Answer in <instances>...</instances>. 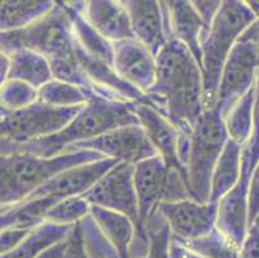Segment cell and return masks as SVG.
<instances>
[{
  "label": "cell",
  "instance_id": "cell-38",
  "mask_svg": "<svg viewBox=\"0 0 259 258\" xmlns=\"http://www.w3.org/2000/svg\"><path fill=\"white\" fill-rule=\"evenodd\" d=\"M239 40L251 43L256 48L259 54V17H256V20L245 30V32L241 35V38Z\"/></svg>",
  "mask_w": 259,
  "mask_h": 258
},
{
  "label": "cell",
  "instance_id": "cell-29",
  "mask_svg": "<svg viewBox=\"0 0 259 258\" xmlns=\"http://www.w3.org/2000/svg\"><path fill=\"white\" fill-rule=\"evenodd\" d=\"M92 205L83 196H70L61 199L49 209L47 214V222L63 226H75L83 221L89 213Z\"/></svg>",
  "mask_w": 259,
  "mask_h": 258
},
{
  "label": "cell",
  "instance_id": "cell-12",
  "mask_svg": "<svg viewBox=\"0 0 259 258\" xmlns=\"http://www.w3.org/2000/svg\"><path fill=\"white\" fill-rule=\"evenodd\" d=\"M136 114L140 120V125L168 169L180 170L185 174L180 158V129L148 103H136Z\"/></svg>",
  "mask_w": 259,
  "mask_h": 258
},
{
  "label": "cell",
  "instance_id": "cell-35",
  "mask_svg": "<svg viewBox=\"0 0 259 258\" xmlns=\"http://www.w3.org/2000/svg\"><path fill=\"white\" fill-rule=\"evenodd\" d=\"M31 230H20V229H8L2 230V254L11 252L17 245L21 244V241L27 236Z\"/></svg>",
  "mask_w": 259,
  "mask_h": 258
},
{
  "label": "cell",
  "instance_id": "cell-8",
  "mask_svg": "<svg viewBox=\"0 0 259 258\" xmlns=\"http://www.w3.org/2000/svg\"><path fill=\"white\" fill-rule=\"evenodd\" d=\"M259 72V54L249 42H239L231 51L222 70L213 110L225 118L240 99L255 87Z\"/></svg>",
  "mask_w": 259,
  "mask_h": 258
},
{
  "label": "cell",
  "instance_id": "cell-20",
  "mask_svg": "<svg viewBox=\"0 0 259 258\" xmlns=\"http://www.w3.org/2000/svg\"><path fill=\"white\" fill-rule=\"evenodd\" d=\"M91 216L107 241L121 258H132V245L136 238V226L129 217L105 208L91 207Z\"/></svg>",
  "mask_w": 259,
  "mask_h": 258
},
{
  "label": "cell",
  "instance_id": "cell-9",
  "mask_svg": "<svg viewBox=\"0 0 259 258\" xmlns=\"http://www.w3.org/2000/svg\"><path fill=\"white\" fill-rule=\"evenodd\" d=\"M69 150L96 151L107 159L131 165L157 156L156 150L140 124L116 128L97 138L77 143Z\"/></svg>",
  "mask_w": 259,
  "mask_h": 258
},
{
  "label": "cell",
  "instance_id": "cell-19",
  "mask_svg": "<svg viewBox=\"0 0 259 258\" xmlns=\"http://www.w3.org/2000/svg\"><path fill=\"white\" fill-rule=\"evenodd\" d=\"M60 200L53 196L27 198L17 204L2 208L0 227L2 230H34L35 227L46 224L49 209Z\"/></svg>",
  "mask_w": 259,
  "mask_h": 258
},
{
  "label": "cell",
  "instance_id": "cell-21",
  "mask_svg": "<svg viewBox=\"0 0 259 258\" xmlns=\"http://www.w3.org/2000/svg\"><path fill=\"white\" fill-rule=\"evenodd\" d=\"M75 226H63L46 222L30 231L20 245L11 252L2 254V258H39L54 245L67 240Z\"/></svg>",
  "mask_w": 259,
  "mask_h": 258
},
{
  "label": "cell",
  "instance_id": "cell-6",
  "mask_svg": "<svg viewBox=\"0 0 259 258\" xmlns=\"http://www.w3.org/2000/svg\"><path fill=\"white\" fill-rule=\"evenodd\" d=\"M83 196L91 205L114 210L129 217L136 226V238L132 245V258H145L148 250V234L141 222L136 188L134 165L117 163Z\"/></svg>",
  "mask_w": 259,
  "mask_h": 258
},
{
  "label": "cell",
  "instance_id": "cell-36",
  "mask_svg": "<svg viewBox=\"0 0 259 258\" xmlns=\"http://www.w3.org/2000/svg\"><path fill=\"white\" fill-rule=\"evenodd\" d=\"M61 258H88L77 224L75 226L72 234L70 235L69 244H67V248H66L65 253H63V255Z\"/></svg>",
  "mask_w": 259,
  "mask_h": 258
},
{
  "label": "cell",
  "instance_id": "cell-10",
  "mask_svg": "<svg viewBox=\"0 0 259 258\" xmlns=\"http://www.w3.org/2000/svg\"><path fill=\"white\" fill-rule=\"evenodd\" d=\"M157 210L165 218L173 238L192 241L209 235L215 229L218 203H201L195 199L161 203Z\"/></svg>",
  "mask_w": 259,
  "mask_h": 258
},
{
  "label": "cell",
  "instance_id": "cell-31",
  "mask_svg": "<svg viewBox=\"0 0 259 258\" xmlns=\"http://www.w3.org/2000/svg\"><path fill=\"white\" fill-rule=\"evenodd\" d=\"M39 101V91L21 80H7L2 84V110L18 111Z\"/></svg>",
  "mask_w": 259,
  "mask_h": 258
},
{
  "label": "cell",
  "instance_id": "cell-39",
  "mask_svg": "<svg viewBox=\"0 0 259 258\" xmlns=\"http://www.w3.org/2000/svg\"><path fill=\"white\" fill-rule=\"evenodd\" d=\"M0 63H2V68H0V77H2V84L4 82H7L9 75V71H11V57L6 53L0 54Z\"/></svg>",
  "mask_w": 259,
  "mask_h": 258
},
{
  "label": "cell",
  "instance_id": "cell-16",
  "mask_svg": "<svg viewBox=\"0 0 259 258\" xmlns=\"http://www.w3.org/2000/svg\"><path fill=\"white\" fill-rule=\"evenodd\" d=\"M168 181L169 169L159 155L134 165V188L143 225L157 207L165 202Z\"/></svg>",
  "mask_w": 259,
  "mask_h": 258
},
{
  "label": "cell",
  "instance_id": "cell-17",
  "mask_svg": "<svg viewBox=\"0 0 259 258\" xmlns=\"http://www.w3.org/2000/svg\"><path fill=\"white\" fill-rule=\"evenodd\" d=\"M80 12L89 25L112 44L134 39L129 13L121 2H80Z\"/></svg>",
  "mask_w": 259,
  "mask_h": 258
},
{
  "label": "cell",
  "instance_id": "cell-2",
  "mask_svg": "<svg viewBox=\"0 0 259 258\" xmlns=\"http://www.w3.org/2000/svg\"><path fill=\"white\" fill-rule=\"evenodd\" d=\"M136 124H140L136 103L110 101L94 96L60 133L23 145L2 143V155L29 154L40 158H52L66 153L77 143L97 138L116 128Z\"/></svg>",
  "mask_w": 259,
  "mask_h": 258
},
{
  "label": "cell",
  "instance_id": "cell-24",
  "mask_svg": "<svg viewBox=\"0 0 259 258\" xmlns=\"http://www.w3.org/2000/svg\"><path fill=\"white\" fill-rule=\"evenodd\" d=\"M66 3H67V8H69L72 32H74L77 44L94 58L114 66V44L105 39L101 34H98L89 25L88 21L84 18V16L80 12V2H66Z\"/></svg>",
  "mask_w": 259,
  "mask_h": 258
},
{
  "label": "cell",
  "instance_id": "cell-23",
  "mask_svg": "<svg viewBox=\"0 0 259 258\" xmlns=\"http://www.w3.org/2000/svg\"><path fill=\"white\" fill-rule=\"evenodd\" d=\"M8 56L11 57V71L7 80H21L39 91L54 79L51 63L43 54L23 48Z\"/></svg>",
  "mask_w": 259,
  "mask_h": 258
},
{
  "label": "cell",
  "instance_id": "cell-33",
  "mask_svg": "<svg viewBox=\"0 0 259 258\" xmlns=\"http://www.w3.org/2000/svg\"><path fill=\"white\" fill-rule=\"evenodd\" d=\"M240 258H259V216L249 226L248 234L240 247Z\"/></svg>",
  "mask_w": 259,
  "mask_h": 258
},
{
  "label": "cell",
  "instance_id": "cell-22",
  "mask_svg": "<svg viewBox=\"0 0 259 258\" xmlns=\"http://www.w3.org/2000/svg\"><path fill=\"white\" fill-rule=\"evenodd\" d=\"M242 146L228 138L211 176L210 202L218 203L237 185L241 177Z\"/></svg>",
  "mask_w": 259,
  "mask_h": 258
},
{
  "label": "cell",
  "instance_id": "cell-1",
  "mask_svg": "<svg viewBox=\"0 0 259 258\" xmlns=\"http://www.w3.org/2000/svg\"><path fill=\"white\" fill-rule=\"evenodd\" d=\"M157 75L147 94L152 107L168 118L181 133L191 134L205 113L199 63L178 40L171 39L156 56Z\"/></svg>",
  "mask_w": 259,
  "mask_h": 258
},
{
  "label": "cell",
  "instance_id": "cell-4",
  "mask_svg": "<svg viewBox=\"0 0 259 258\" xmlns=\"http://www.w3.org/2000/svg\"><path fill=\"white\" fill-rule=\"evenodd\" d=\"M256 20L246 2L226 0L201 39L205 110H213L225 63L245 30Z\"/></svg>",
  "mask_w": 259,
  "mask_h": 258
},
{
  "label": "cell",
  "instance_id": "cell-26",
  "mask_svg": "<svg viewBox=\"0 0 259 258\" xmlns=\"http://www.w3.org/2000/svg\"><path fill=\"white\" fill-rule=\"evenodd\" d=\"M94 97L81 87L53 79L39 89V101L53 107H83Z\"/></svg>",
  "mask_w": 259,
  "mask_h": 258
},
{
  "label": "cell",
  "instance_id": "cell-5",
  "mask_svg": "<svg viewBox=\"0 0 259 258\" xmlns=\"http://www.w3.org/2000/svg\"><path fill=\"white\" fill-rule=\"evenodd\" d=\"M228 141L223 118L215 110H206L191 132L183 168L192 199L210 202L211 176Z\"/></svg>",
  "mask_w": 259,
  "mask_h": 258
},
{
  "label": "cell",
  "instance_id": "cell-11",
  "mask_svg": "<svg viewBox=\"0 0 259 258\" xmlns=\"http://www.w3.org/2000/svg\"><path fill=\"white\" fill-rule=\"evenodd\" d=\"M114 51L116 74L142 93H150L157 75L156 57L151 51L136 39L115 43Z\"/></svg>",
  "mask_w": 259,
  "mask_h": 258
},
{
  "label": "cell",
  "instance_id": "cell-15",
  "mask_svg": "<svg viewBox=\"0 0 259 258\" xmlns=\"http://www.w3.org/2000/svg\"><path fill=\"white\" fill-rule=\"evenodd\" d=\"M117 163L119 162L116 160L106 158L63 170L62 173L54 177L52 181L31 194L29 198L53 196L57 199H65L70 196H81L91 190Z\"/></svg>",
  "mask_w": 259,
  "mask_h": 258
},
{
  "label": "cell",
  "instance_id": "cell-18",
  "mask_svg": "<svg viewBox=\"0 0 259 258\" xmlns=\"http://www.w3.org/2000/svg\"><path fill=\"white\" fill-rule=\"evenodd\" d=\"M249 181L240 178L237 185L218 202L215 229L241 247L249 230Z\"/></svg>",
  "mask_w": 259,
  "mask_h": 258
},
{
  "label": "cell",
  "instance_id": "cell-14",
  "mask_svg": "<svg viewBox=\"0 0 259 258\" xmlns=\"http://www.w3.org/2000/svg\"><path fill=\"white\" fill-rule=\"evenodd\" d=\"M122 3L131 17L134 39L156 57L168 43L165 14L161 2L122 0Z\"/></svg>",
  "mask_w": 259,
  "mask_h": 258
},
{
  "label": "cell",
  "instance_id": "cell-27",
  "mask_svg": "<svg viewBox=\"0 0 259 258\" xmlns=\"http://www.w3.org/2000/svg\"><path fill=\"white\" fill-rule=\"evenodd\" d=\"M254 99L255 87L248 94H245L223 118L228 138L241 146L246 145L253 131Z\"/></svg>",
  "mask_w": 259,
  "mask_h": 258
},
{
  "label": "cell",
  "instance_id": "cell-30",
  "mask_svg": "<svg viewBox=\"0 0 259 258\" xmlns=\"http://www.w3.org/2000/svg\"><path fill=\"white\" fill-rule=\"evenodd\" d=\"M88 258H121L114 247L103 236L97 224L89 213L77 224Z\"/></svg>",
  "mask_w": 259,
  "mask_h": 258
},
{
  "label": "cell",
  "instance_id": "cell-7",
  "mask_svg": "<svg viewBox=\"0 0 259 258\" xmlns=\"http://www.w3.org/2000/svg\"><path fill=\"white\" fill-rule=\"evenodd\" d=\"M83 107L60 108L36 101L22 110H0L2 143L23 145L60 133Z\"/></svg>",
  "mask_w": 259,
  "mask_h": 258
},
{
  "label": "cell",
  "instance_id": "cell-3",
  "mask_svg": "<svg viewBox=\"0 0 259 258\" xmlns=\"http://www.w3.org/2000/svg\"><path fill=\"white\" fill-rule=\"evenodd\" d=\"M102 159L105 156L91 150H69L52 158L29 154L2 155V208L27 199L63 170Z\"/></svg>",
  "mask_w": 259,
  "mask_h": 258
},
{
  "label": "cell",
  "instance_id": "cell-25",
  "mask_svg": "<svg viewBox=\"0 0 259 258\" xmlns=\"http://www.w3.org/2000/svg\"><path fill=\"white\" fill-rule=\"evenodd\" d=\"M56 7L51 0H4L0 7L2 32L16 31L37 22Z\"/></svg>",
  "mask_w": 259,
  "mask_h": 258
},
{
  "label": "cell",
  "instance_id": "cell-13",
  "mask_svg": "<svg viewBox=\"0 0 259 258\" xmlns=\"http://www.w3.org/2000/svg\"><path fill=\"white\" fill-rule=\"evenodd\" d=\"M161 4L165 14L168 42L176 39L182 43L201 68V39L209 27L201 20L192 2L173 0L161 2Z\"/></svg>",
  "mask_w": 259,
  "mask_h": 258
},
{
  "label": "cell",
  "instance_id": "cell-34",
  "mask_svg": "<svg viewBox=\"0 0 259 258\" xmlns=\"http://www.w3.org/2000/svg\"><path fill=\"white\" fill-rule=\"evenodd\" d=\"M249 226L259 216V163L254 169L249 182Z\"/></svg>",
  "mask_w": 259,
  "mask_h": 258
},
{
  "label": "cell",
  "instance_id": "cell-28",
  "mask_svg": "<svg viewBox=\"0 0 259 258\" xmlns=\"http://www.w3.org/2000/svg\"><path fill=\"white\" fill-rule=\"evenodd\" d=\"M182 243L204 258H240V248L217 229L204 238Z\"/></svg>",
  "mask_w": 259,
  "mask_h": 258
},
{
  "label": "cell",
  "instance_id": "cell-37",
  "mask_svg": "<svg viewBox=\"0 0 259 258\" xmlns=\"http://www.w3.org/2000/svg\"><path fill=\"white\" fill-rule=\"evenodd\" d=\"M195 9L199 13V16L201 17V20L204 21L206 26H210L213 20L215 18L217 13L220 12L221 6H222V2H218V0H210V2H192Z\"/></svg>",
  "mask_w": 259,
  "mask_h": 258
},
{
  "label": "cell",
  "instance_id": "cell-32",
  "mask_svg": "<svg viewBox=\"0 0 259 258\" xmlns=\"http://www.w3.org/2000/svg\"><path fill=\"white\" fill-rule=\"evenodd\" d=\"M259 163V72L255 83L253 131L246 145L242 146V168L240 178L250 182V177Z\"/></svg>",
  "mask_w": 259,
  "mask_h": 258
}]
</instances>
